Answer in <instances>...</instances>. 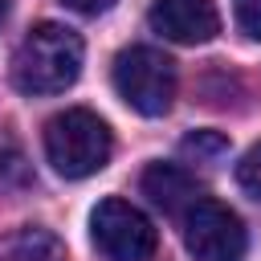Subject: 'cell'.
I'll list each match as a JSON object with an SVG mask.
<instances>
[{"label":"cell","mask_w":261,"mask_h":261,"mask_svg":"<svg viewBox=\"0 0 261 261\" xmlns=\"http://www.w3.org/2000/svg\"><path fill=\"white\" fill-rule=\"evenodd\" d=\"M184 245L196 261H245V249H249V237H245V224L241 216L212 200V196H200L184 216Z\"/></svg>","instance_id":"5"},{"label":"cell","mask_w":261,"mask_h":261,"mask_svg":"<svg viewBox=\"0 0 261 261\" xmlns=\"http://www.w3.org/2000/svg\"><path fill=\"white\" fill-rule=\"evenodd\" d=\"M90 237L106 261H151L159 245L155 224L122 196H106L90 212Z\"/></svg>","instance_id":"4"},{"label":"cell","mask_w":261,"mask_h":261,"mask_svg":"<svg viewBox=\"0 0 261 261\" xmlns=\"http://www.w3.org/2000/svg\"><path fill=\"white\" fill-rule=\"evenodd\" d=\"M8 8H12V0H0V24H4V16H8Z\"/></svg>","instance_id":"13"},{"label":"cell","mask_w":261,"mask_h":261,"mask_svg":"<svg viewBox=\"0 0 261 261\" xmlns=\"http://www.w3.org/2000/svg\"><path fill=\"white\" fill-rule=\"evenodd\" d=\"M114 139L94 110H61L45 122V159L65 179H86L110 163Z\"/></svg>","instance_id":"2"},{"label":"cell","mask_w":261,"mask_h":261,"mask_svg":"<svg viewBox=\"0 0 261 261\" xmlns=\"http://www.w3.org/2000/svg\"><path fill=\"white\" fill-rule=\"evenodd\" d=\"M237 24L245 29V37L261 41V0H237Z\"/></svg>","instance_id":"10"},{"label":"cell","mask_w":261,"mask_h":261,"mask_svg":"<svg viewBox=\"0 0 261 261\" xmlns=\"http://www.w3.org/2000/svg\"><path fill=\"white\" fill-rule=\"evenodd\" d=\"M86 45L69 24L41 20L12 57V82L20 94H61L77 82L82 73Z\"/></svg>","instance_id":"1"},{"label":"cell","mask_w":261,"mask_h":261,"mask_svg":"<svg viewBox=\"0 0 261 261\" xmlns=\"http://www.w3.org/2000/svg\"><path fill=\"white\" fill-rule=\"evenodd\" d=\"M237 184H241V192H245V196L261 200V143H257V147H249V151H245V159L237 163Z\"/></svg>","instance_id":"9"},{"label":"cell","mask_w":261,"mask_h":261,"mask_svg":"<svg viewBox=\"0 0 261 261\" xmlns=\"http://www.w3.org/2000/svg\"><path fill=\"white\" fill-rule=\"evenodd\" d=\"M110 77H114L118 98L130 110H139L143 118H159L175 102V61L163 49H151V45L122 49L114 57Z\"/></svg>","instance_id":"3"},{"label":"cell","mask_w":261,"mask_h":261,"mask_svg":"<svg viewBox=\"0 0 261 261\" xmlns=\"http://www.w3.org/2000/svg\"><path fill=\"white\" fill-rule=\"evenodd\" d=\"M143 196H151V204H159L163 212L184 216V212L204 196V188L196 184V175H188V171L175 167V163H151V167L143 171Z\"/></svg>","instance_id":"7"},{"label":"cell","mask_w":261,"mask_h":261,"mask_svg":"<svg viewBox=\"0 0 261 261\" xmlns=\"http://www.w3.org/2000/svg\"><path fill=\"white\" fill-rule=\"evenodd\" d=\"M69 8H77V12H102V8H110L114 0H65Z\"/></svg>","instance_id":"12"},{"label":"cell","mask_w":261,"mask_h":261,"mask_svg":"<svg viewBox=\"0 0 261 261\" xmlns=\"http://www.w3.org/2000/svg\"><path fill=\"white\" fill-rule=\"evenodd\" d=\"M224 147H228V143H224L220 135H212V130H200V135L184 139V151H188V155H196V159H200V155H220Z\"/></svg>","instance_id":"11"},{"label":"cell","mask_w":261,"mask_h":261,"mask_svg":"<svg viewBox=\"0 0 261 261\" xmlns=\"http://www.w3.org/2000/svg\"><path fill=\"white\" fill-rule=\"evenodd\" d=\"M147 20L163 41L175 45H204L220 33V12L212 0H155Z\"/></svg>","instance_id":"6"},{"label":"cell","mask_w":261,"mask_h":261,"mask_svg":"<svg viewBox=\"0 0 261 261\" xmlns=\"http://www.w3.org/2000/svg\"><path fill=\"white\" fill-rule=\"evenodd\" d=\"M0 261H65V245L57 241V232L24 224L0 241Z\"/></svg>","instance_id":"8"}]
</instances>
